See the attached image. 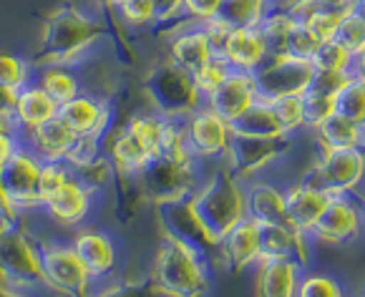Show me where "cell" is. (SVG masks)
<instances>
[{
  "label": "cell",
  "instance_id": "ba28073f",
  "mask_svg": "<svg viewBox=\"0 0 365 297\" xmlns=\"http://www.w3.org/2000/svg\"><path fill=\"white\" fill-rule=\"evenodd\" d=\"M295 136H277V139H264V136H240L235 134L230 144V152L225 157V164L232 169V174L247 184L257 177H264L269 167L279 159H285L292 149Z\"/></svg>",
  "mask_w": 365,
  "mask_h": 297
},
{
  "label": "cell",
  "instance_id": "f907efd6",
  "mask_svg": "<svg viewBox=\"0 0 365 297\" xmlns=\"http://www.w3.org/2000/svg\"><path fill=\"white\" fill-rule=\"evenodd\" d=\"M18 219H21V212H18V207L11 202L8 192L3 189V182H0V229L16 227Z\"/></svg>",
  "mask_w": 365,
  "mask_h": 297
},
{
  "label": "cell",
  "instance_id": "2e32d148",
  "mask_svg": "<svg viewBox=\"0 0 365 297\" xmlns=\"http://www.w3.org/2000/svg\"><path fill=\"white\" fill-rule=\"evenodd\" d=\"M259 262H262V227L245 217L220 242V267L237 275L250 267H257Z\"/></svg>",
  "mask_w": 365,
  "mask_h": 297
},
{
  "label": "cell",
  "instance_id": "be15d7a7",
  "mask_svg": "<svg viewBox=\"0 0 365 297\" xmlns=\"http://www.w3.org/2000/svg\"><path fill=\"white\" fill-rule=\"evenodd\" d=\"M363 297H365V295H363Z\"/></svg>",
  "mask_w": 365,
  "mask_h": 297
},
{
  "label": "cell",
  "instance_id": "d6986e66",
  "mask_svg": "<svg viewBox=\"0 0 365 297\" xmlns=\"http://www.w3.org/2000/svg\"><path fill=\"white\" fill-rule=\"evenodd\" d=\"M262 262H295L307 270L312 262V237L295 224L262 227Z\"/></svg>",
  "mask_w": 365,
  "mask_h": 297
},
{
  "label": "cell",
  "instance_id": "74e56055",
  "mask_svg": "<svg viewBox=\"0 0 365 297\" xmlns=\"http://www.w3.org/2000/svg\"><path fill=\"white\" fill-rule=\"evenodd\" d=\"M31 81H33V73L28 61L18 53H11V51H0V86L18 93Z\"/></svg>",
  "mask_w": 365,
  "mask_h": 297
},
{
  "label": "cell",
  "instance_id": "836d02e7",
  "mask_svg": "<svg viewBox=\"0 0 365 297\" xmlns=\"http://www.w3.org/2000/svg\"><path fill=\"white\" fill-rule=\"evenodd\" d=\"M272 8L274 0H222L220 18L232 28H259Z\"/></svg>",
  "mask_w": 365,
  "mask_h": 297
},
{
  "label": "cell",
  "instance_id": "8fae6325",
  "mask_svg": "<svg viewBox=\"0 0 365 297\" xmlns=\"http://www.w3.org/2000/svg\"><path fill=\"white\" fill-rule=\"evenodd\" d=\"M187 124V141L192 154L202 164H217L225 162L227 152H230V144L235 139V131L227 119H222L215 108H210L207 103L192 111V114L184 119Z\"/></svg>",
  "mask_w": 365,
  "mask_h": 297
},
{
  "label": "cell",
  "instance_id": "6da1fadb",
  "mask_svg": "<svg viewBox=\"0 0 365 297\" xmlns=\"http://www.w3.org/2000/svg\"><path fill=\"white\" fill-rule=\"evenodd\" d=\"M192 207L212 237L222 242L247 217L245 182L225 162H217L192 194Z\"/></svg>",
  "mask_w": 365,
  "mask_h": 297
},
{
  "label": "cell",
  "instance_id": "52a82bcc",
  "mask_svg": "<svg viewBox=\"0 0 365 297\" xmlns=\"http://www.w3.org/2000/svg\"><path fill=\"white\" fill-rule=\"evenodd\" d=\"M0 277L3 285L23 290L46 285L41 247L18 224L0 229Z\"/></svg>",
  "mask_w": 365,
  "mask_h": 297
},
{
  "label": "cell",
  "instance_id": "91938a15",
  "mask_svg": "<svg viewBox=\"0 0 365 297\" xmlns=\"http://www.w3.org/2000/svg\"><path fill=\"white\" fill-rule=\"evenodd\" d=\"M355 11H358L360 16H363V21H365V0H360L358 6H355Z\"/></svg>",
  "mask_w": 365,
  "mask_h": 297
},
{
  "label": "cell",
  "instance_id": "6125c7cd",
  "mask_svg": "<svg viewBox=\"0 0 365 297\" xmlns=\"http://www.w3.org/2000/svg\"><path fill=\"white\" fill-rule=\"evenodd\" d=\"M274 3H277V0H274Z\"/></svg>",
  "mask_w": 365,
  "mask_h": 297
},
{
  "label": "cell",
  "instance_id": "ab89813d",
  "mask_svg": "<svg viewBox=\"0 0 365 297\" xmlns=\"http://www.w3.org/2000/svg\"><path fill=\"white\" fill-rule=\"evenodd\" d=\"M274 114H277L279 124L285 129L287 136H297L302 131H307V121H305V98L302 96H285L272 101Z\"/></svg>",
  "mask_w": 365,
  "mask_h": 297
},
{
  "label": "cell",
  "instance_id": "277c9868",
  "mask_svg": "<svg viewBox=\"0 0 365 297\" xmlns=\"http://www.w3.org/2000/svg\"><path fill=\"white\" fill-rule=\"evenodd\" d=\"M144 91L149 98L151 108L169 119H187L192 111H197L205 96L199 93L194 76L189 71L179 68L174 61H161L146 73Z\"/></svg>",
  "mask_w": 365,
  "mask_h": 297
},
{
  "label": "cell",
  "instance_id": "cb8c5ba5",
  "mask_svg": "<svg viewBox=\"0 0 365 297\" xmlns=\"http://www.w3.org/2000/svg\"><path fill=\"white\" fill-rule=\"evenodd\" d=\"M215 56L210 41H207L205 31L199 23H184L182 28L172 33V41H169V61L179 66V68L189 71V73H197L207 61Z\"/></svg>",
  "mask_w": 365,
  "mask_h": 297
},
{
  "label": "cell",
  "instance_id": "7402d4cb",
  "mask_svg": "<svg viewBox=\"0 0 365 297\" xmlns=\"http://www.w3.org/2000/svg\"><path fill=\"white\" fill-rule=\"evenodd\" d=\"M73 249L83 259L91 277L118 275V249L113 239L101 229H78L73 237Z\"/></svg>",
  "mask_w": 365,
  "mask_h": 297
},
{
  "label": "cell",
  "instance_id": "f1b7e54d",
  "mask_svg": "<svg viewBox=\"0 0 365 297\" xmlns=\"http://www.w3.org/2000/svg\"><path fill=\"white\" fill-rule=\"evenodd\" d=\"M310 134L317 149H365V131L338 111Z\"/></svg>",
  "mask_w": 365,
  "mask_h": 297
},
{
  "label": "cell",
  "instance_id": "7bdbcfd3",
  "mask_svg": "<svg viewBox=\"0 0 365 297\" xmlns=\"http://www.w3.org/2000/svg\"><path fill=\"white\" fill-rule=\"evenodd\" d=\"M335 41H338L353 58L365 53V21L358 11H350L348 16L343 18L338 33H335Z\"/></svg>",
  "mask_w": 365,
  "mask_h": 297
},
{
  "label": "cell",
  "instance_id": "6f0895ef",
  "mask_svg": "<svg viewBox=\"0 0 365 297\" xmlns=\"http://www.w3.org/2000/svg\"><path fill=\"white\" fill-rule=\"evenodd\" d=\"M101 6H106V8H113V11H118V6L124 3V0H98Z\"/></svg>",
  "mask_w": 365,
  "mask_h": 297
},
{
  "label": "cell",
  "instance_id": "1f68e13d",
  "mask_svg": "<svg viewBox=\"0 0 365 297\" xmlns=\"http://www.w3.org/2000/svg\"><path fill=\"white\" fill-rule=\"evenodd\" d=\"M36 83L43 86V91L53 98L58 106L68 103L71 98H76L78 93H83L81 88V78L73 73V68L66 63H46L38 68Z\"/></svg>",
  "mask_w": 365,
  "mask_h": 297
},
{
  "label": "cell",
  "instance_id": "db71d44e",
  "mask_svg": "<svg viewBox=\"0 0 365 297\" xmlns=\"http://www.w3.org/2000/svg\"><path fill=\"white\" fill-rule=\"evenodd\" d=\"M13 103H16V93L0 86V108H13Z\"/></svg>",
  "mask_w": 365,
  "mask_h": 297
},
{
  "label": "cell",
  "instance_id": "8d00e7d4",
  "mask_svg": "<svg viewBox=\"0 0 365 297\" xmlns=\"http://www.w3.org/2000/svg\"><path fill=\"white\" fill-rule=\"evenodd\" d=\"M106 157V144L98 136H76L71 152L66 154V164L73 172H83V169L93 167Z\"/></svg>",
  "mask_w": 365,
  "mask_h": 297
},
{
  "label": "cell",
  "instance_id": "4316f807",
  "mask_svg": "<svg viewBox=\"0 0 365 297\" xmlns=\"http://www.w3.org/2000/svg\"><path fill=\"white\" fill-rule=\"evenodd\" d=\"M73 141H76V134L58 119V116L46 121V124H41L38 129L23 134V144L31 146L43 162H66V154L71 152Z\"/></svg>",
  "mask_w": 365,
  "mask_h": 297
},
{
  "label": "cell",
  "instance_id": "b9f144b4",
  "mask_svg": "<svg viewBox=\"0 0 365 297\" xmlns=\"http://www.w3.org/2000/svg\"><path fill=\"white\" fill-rule=\"evenodd\" d=\"M353 56L338 43V41H325L320 43L317 53L312 56L315 71H330V73H350L353 71Z\"/></svg>",
  "mask_w": 365,
  "mask_h": 297
},
{
  "label": "cell",
  "instance_id": "ac0fdd59",
  "mask_svg": "<svg viewBox=\"0 0 365 297\" xmlns=\"http://www.w3.org/2000/svg\"><path fill=\"white\" fill-rule=\"evenodd\" d=\"M245 197H247V217L257 222L259 227L292 224L290 212H287L285 187L257 177L245 184Z\"/></svg>",
  "mask_w": 365,
  "mask_h": 297
},
{
  "label": "cell",
  "instance_id": "484cf974",
  "mask_svg": "<svg viewBox=\"0 0 365 297\" xmlns=\"http://www.w3.org/2000/svg\"><path fill=\"white\" fill-rule=\"evenodd\" d=\"M13 114L21 126V134L38 129L46 121L58 116V103L43 91V86H38L36 78L28 83L26 88L16 93V103H13Z\"/></svg>",
  "mask_w": 365,
  "mask_h": 297
},
{
  "label": "cell",
  "instance_id": "9a60e30c",
  "mask_svg": "<svg viewBox=\"0 0 365 297\" xmlns=\"http://www.w3.org/2000/svg\"><path fill=\"white\" fill-rule=\"evenodd\" d=\"M96 189H91L78 174H71L66 184H61L58 189L43 202L41 209L48 214L61 227H78L81 222H86L88 214L93 212V202H96Z\"/></svg>",
  "mask_w": 365,
  "mask_h": 297
},
{
  "label": "cell",
  "instance_id": "4fadbf2b",
  "mask_svg": "<svg viewBox=\"0 0 365 297\" xmlns=\"http://www.w3.org/2000/svg\"><path fill=\"white\" fill-rule=\"evenodd\" d=\"M43 280L51 290L68 297H83L91 285V272L73 249V244H43L41 247Z\"/></svg>",
  "mask_w": 365,
  "mask_h": 297
},
{
  "label": "cell",
  "instance_id": "f5cc1de1",
  "mask_svg": "<svg viewBox=\"0 0 365 297\" xmlns=\"http://www.w3.org/2000/svg\"><path fill=\"white\" fill-rule=\"evenodd\" d=\"M0 134H21L13 108H0Z\"/></svg>",
  "mask_w": 365,
  "mask_h": 297
},
{
  "label": "cell",
  "instance_id": "d6a6232c",
  "mask_svg": "<svg viewBox=\"0 0 365 297\" xmlns=\"http://www.w3.org/2000/svg\"><path fill=\"white\" fill-rule=\"evenodd\" d=\"M297 23L300 21H297L287 8L274 3L269 16L264 18V23L259 26V31H262V36H264V43H267L269 58H274V56H287V41H290V33L295 31Z\"/></svg>",
  "mask_w": 365,
  "mask_h": 297
},
{
  "label": "cell",
  "instance_id": "f6af8a7d",
  "mask_svg": "<svg viewBox=\"0 0 365 297\" xmlns=\"http://www.w3.org/2000/svg\"><path fill=\"white\" fill-rule=\"evenodd\" d=\"M322 41L317 38L315 33L305 26V23H297L295 31L290 33V41H287V56L302 61H312V56L317 53Z\"/></svg>",
  "mask_w": 365,
  "mask_h": 297
},
{
  "label": "cell",
  "instance_id": "83f0119b",
  "mask_svg": "<svg viewBox=\"0 0 365 297\" xmlns=\"http://www.w3.org/2000/svg\"><path fill=\"white\" fill-rule=\"evenodd\" d=\"M302 272L295 262H259L255 292L257 297H295Z\"/></svg>",
  "mask_w": 365,
  "mask_h": 297
},
{
  "label": "cell",
  "instance_id": "ee69618b",
  "mask_svg": "<svg viewBox=\"0 0 365 297\" xmlns=\"http://www.w3.org/2000/svg\"><path fill=\"white\" fill-rule=\"evenodd\" d=\"M118 18L129 28H149L156 26V8L154 0H124L118 6Z\"/></svg>",
  "mask_w": 365,
  "mask_h": 297
},
{
  "label": "cell",
  "instance_id": "60d3db41",
  "mask_svg": "<svg viewBox=\"0 0 365 297\" xmlns=\"http://www.w3.org/2000/svg\"><path fill=\"white\" fill-rule=\"evenodd\" d=\"M305 98V121H307V131H315L322 121H328L330 116L338 111V96L333 93H322L315 88H307L302 93Z\"/></svg>",
  "mask_w": 365,
  "mask_h": 297
},
{
  "label": "cell",
  "instance_id": "c3c4849f",
  "mask_svg": "<svg viewBox=\"0 0 365 297\" xmlns=\"http://www.w3.org/2000/svg\"><path fill=\"white\" fill-rule=\"evenodd\" d=\"M222 11V0H184V16L192 23H207Z\"/></svg>",
  "mask_w": 365,
  "mask_h": 297
},
{
  "label": "cell",
  "instance_id": "9f6ffc18",
  "mask_svg": "<svg viewBox=\"0 0 365 297\" xmlns=\"http://www.w3.org/2000/svg\"><path fill=\"white\" fill-rule=\"evenodd\" d=\"M353 73H358V76L365 78V53H360L358 58L353 61Z\"/></svg>",
  "mask_w": 365,
  "mask_h": 297
},
{
  "label": "cell",
  "instance_id": "e575fe53",
  "mask_svg": "<svg viewBox=\"0 0 365 297\" xmlns=\"http://www.w3.org/2000/svg\"><path fill=\"white\" fill-rule=\"evenodd\" d=\"M338 114L350 119L365 131V78L358 73H350L345 86L338 93Z\"/></svg>",
  "mask_w": 365,
  "mask_h": 297
},
{
  "label": "cell",
  "instance_id": "681fc988",
  "mask_svg": "<svg viewBox=\"0 0 365 297\" xmlns=\"http://www.w3.org/2000/svg\"><path fill=\"white\" fill-rule=\"evenodd\" d=\"M202 31H205L207 41H210V46H212V51L222 56V51H225V46H227V38H230V33H232L230 23H227L225 18L217 16V18H212V21L202 23Z\"/></svg>",
  "mask_w": 365,
  "mask_h": 297
},
{
  "label": "cell",
  "instance_id": "7c38bea8",
  "mask_svg": "<svg viewBox=\"0 0 365 297\" xmlns=\"http://www.w3.org/2000/svg\"><path fill=\"white\" fill-rule=\"evenodd\" d=\"M41 172H43V159L26 144L18 146L11 162L0 169L3 189L8 192V197L21 214L31 209H41Z\"/></svg>",
  "mask_w": 365,
  "mask_h": 297
},
{
  "label": "cell",
  "instance_id": "7a4b0ae2",
  "mask_svg": "<svg viewBox=\"0 0 365 297\" xmlns=\"http://www.w3.org/2000/svg\"><path fill=\"white\" fill-rule=\"evenodd\" d=\"M212 262L172 237H164L151 265L149 282L161 297H207L212 282Z\"/></svg>",
  "mask_w": 365,
  "mask_h": 297
},
{
  "label": "cell",
  "instance_id": "f546056e",
  "mask_svg": "<svg viewBox=\"0 0 365 297\" xmlns=\"http://www.w3.org/2000/svg\"><path fill=\"white\" fill-rule=\"evenodd\" d=\"M167 124H169V116L159 114L156 108H151V111H139V114H134L124 126L129 129V134L139 141L141 149L149 154V159H156L164 152Z\"/></svg>",
  "mask_w": 365,
  "mask_h": 297
},
{
  "label": "cell",
  "instance_id": "9c48e42d",
  "mask_svg": "<svg viewBox=\"0 0 365 297\" xmlns=\"http://www.w3.org/2000/svg\"><path fill=\"white\" fill-rule=\"evenodd\" d=\"M156 209H159V222L164 237L184 242L187 247L197 249L199 254H205L212 265L220 267V239L212 237L210 229L202 224V219H199L192 207V197L169 202V204H161Z\"/></svg>",
  "mask_w": 365,
  "mask_h": 297
},
{
  "label": "cell",
  "instance_id": "4dcf8cb0",
  "mask_svg": "<svg viewBox=\"0 0 365 297\" xmlns=\"http://www.w3.org/2000/svg\"><path fill=\"white\" fill-rule=\"evenodd\" d=\"M232 131L240 136H264V139L287 136L274 114L272 101H262V98L255 106H250L237 121H232Z\"/></svg>",
  "mask_w": 365,
  "mask_h": 297
},
{
  "label": "cell",
  "instance_id": "f35d334b",
  "mask_svg": "<svg viewBox=\"0 0 365 297\" xmlns=\"http://www.w3.org/2000/svg\"><path fill=\"white\" fill-rule=\"evenodd\" d=\"M232 66L227 63V58L225 56H220V53H215L210 61H207L202 68L197 71V73H192L194 76V83H197V88H199V93L205 96V101L212 96V93L217 91V88L222 86V83L227 81V76L232 73Z\"/></svg>",
  "mask_w": 365,
  "mask_h": 297
},
{
  "label": "cell",
  "instance_id": "5b68a950",
  "mask_svg": "<svg viewBox=\"0 0 365 297\" xmlns=\"http://www.w3.org/2000/svg\"><path fill=\"white\" fill-rule=\"evenodd\" d=\"M202 172H205L202 162H179V159L161 154V157L151 159L141 172V194L156 207L187 199L199 189V184L205 182Z\"/></svg>",
  "mask_w": 365,
  "mask_h": 297
},
{
  "label": "cell",
  "instance_id": "e0dca14e",
  "mask_svg": "<svg viewBox=\"0 0 365 297\" xmlns=\"http://www.w3.org/2000/svg\"><path fill=\"white\" fill-rule=\"evenodd\" d=\"M111 106L93 93H78L68 103L58 106V119L76 136H98L106 139L111 131Z\"/></svg>",
  "mask_w": 365,
  "mask_h": 297
},
{
  "label": "cell",
  "instance_id": "11a10c76",
  "mask_svg": "<svg viewBox=\"0 0 365 297\" xmlns=\"http://www.w3.org/2000/svg\"><path fill=\"white\" fill-rule=\"evenodd\" d=\"M0 297H31L23 292V287H11V285H0Z\"/></svg>",
  "mask_w": 365,
  "mask_h": 297
},
{
  "label": "cell",
  "instance_id": "603a6c76",
  "mask_svg": "<svg viewBox=\"0 0 365 297\" xmlns=\"http://www.w3.org/2000/svg\"><path fill=\"white\" fill-rule=\"evenodd\" d=\"M222 56L235 71L257 73L264 66V61L269 58V51L259 28H232Z\"/></svg>",
  "mask_w": 365,
  "mask_h": 297
},
{
  "label": "cell",
  "instance_id": "bcb514c9",
  "mask_svg": "<svg viewBox=\"0 0 365 297\" xmlns=\"http://www.w3.org/2000/svg\"><path fill=\"white\" fill-rule=\"evenodd\" d=\"M345 16H348V13H343V11H322V13L310 16L302 23L315 33L322 43H325V41H335V33H338V28H340V23H343Z\"/></svg>",
  "mask_w": 365,
  "mask_h": 297
},
{
  "label": "cell",
  "instance_id": "ffe728a7",
  "mask_svg": "<svg viewBox=\"0 0 365 297\" xmlns=\"http://www.w3.org/2000/svg\"><path fill=\"white\" fill-rule=\"evenodd\" d=\"M259 101V88L255 81V73H245V71H232L227 81L207 98V106L215 108L222 119L232 121L240 119L250 106Z\"/></svg>",
  "mask_w": 365,
  "mask_h": 297
},
{
  "label": "cell",
  "instance_id": "5bb4252c",
  "mask_svg": "<svg viewBox=\"0 0 365 297\" xmlns=\"http://www.w3.org/2000/svg\"><path fill=\"white\" fill-rule=\"evenodd\" d=\"M365 229V209L358 197H333L320 217V222L312 229V242L345 247L353 244Z\"/></svg>",
  "mask_w": 365,
  "mask_h": 297
},
{
  "label": "cell",
  "instance_id": "816d5d0a",
  "mask_svg": "<svg viewBox=\"0 0 365 297\" xmlns=\"http://www.w3.org/2000/svg\"><path fill=\"white\" fill-rule=\"evenodd\" d=\"M23 144V134H0V169L11 162V157Z\"/></svg>",
  "mask_w": 365,
  "mask_h": 297
},
{
  "label": "cell",
  "instance_id": "d4e9b609",
  "mask_svg": "<svg viewBox=\"0 0 365 297\" xmlns=\"http://www.w3.org/2000/svg\"><path fill=\"white\" fill-rule=\"evenodd\" d=\"M103 144H106V157L111 162L113 172L121 179H139L144 167L151 162L149 154L141 149V144L129 134L126 126H121L116 131H108Z\"/></svg>",
  "mask_w": 365,
  "mask_h": 297
},
{
  "label": "cell",
  "instance_id": "680465c9",
  "mask_svg": "<svg viewBox=\"0 0 365 297\" xmlns=\"http://www.w3.org/2000/svg\"><path fill=\"white\" fill-rule=\"evenodd\" d=\"M338 3H343L345 8H355L360 3V0H338Z\"/></svg>",
  "mask_w": 365,
  "mask_h": 297
},
{
  "label": "cell",
  "instance_id": "d590c367",
  "mask_svg": "<svg viewBox=\"0 0 365 297\" xmlns=\"http://www.w3.org/2000/svg\"><path fill=\"white\" fill-rule=\"evenodd\" d=\"M295 297H345V287L340 285L338 277H333L330 272L310 270V267H307L300 277Z\"/></svg>",
  "mask_w": 365,
  "mask_h": 297
},
{
  "label": "cell",
  "instance_id": "3957f363",
  "mask_svg": "<svg viewBox=\"0 0 365 297\" xmlns=\"http://www.w3.org/2000/svg\"><path fill=\"white\" fill-rule=\"evenodd\" d=\"M103 33H106L103 23H98L96 18L76 11V8H63L46 23L43 41H41L43 61L46 63L71 66L73 61L83 58V53L101 38Z\"/></svg>",
  "mask_w": 365,
  "mask_h": 297
},
{
  "label": "cell",
  "instance_id": "94428289",
  "mask_svg": "<svg viewBox=\"0 0 365 297\" xmlns=\"http://www.w3.org/2000/svg\"><path fill=\"white\" fill-rule=\"evenodd\" d=\"M358 202H360V204H363V209H365V187H363V189H360V194H358Z\"/></svg>",
  "mask_w": 365,
  "mask_h": 297
},
{
  "label": "cell",
  "instance_id": "30bf717a",
  "mask_svg": "<svg viewBox=\"0 0 365 297\" xmlns=\"http://www.w3.org/2000/svg\"><path fill=\"white\" fill-rule=\"evenodd\" d=\"M315 66L312 61L292 58V56H274L264 61L262 68L255 73L262 101H277L285 96H302L312 86Z\"/></svg>",
  "mask_w": 365,
  "mask_h": 297
},
{
  "label": "cell",
  "instance_id": "44dd1931",
  "mask_svg": "<svg viewBox=\"0 0 365 297\" xmlns=\"http://www.w3.org/2000/svg\"><path fill=\"white\" fill-rule=\"evenodd\" d=\"M285 199L292 224L297 229H302L305 234H312V229L320 222V217L325 214L333 197L325 189H320L317 184H312L307 177H302L300 182L285 187Z\"/></svg>",
  "mask_w": 365,
  "mask_h": 297
},
{
  "label": "cell",
  "instance_id": "7dc6e473",
  "mask_svg": "<svg viewBox=\"0 0 365 297\" xmlns=\"http://www.w3.org/2000/svg\"><path fill=\"white\" fill-rule=\"evenodd\" d=\"M156 8V26H177L182 28L187 21L184 16V0H154Z\"/></svg>",
  "mask_w": 365,
  "mask_h": 297
},
{
  "label": "cell",
  "instance_id": "8992f818",
  "mask_svg": "<svg viewBox=\"0 0 365 297\" xmlns=\"http://www.w3.org/2000/svg\"><path fill=\"white\" fill-rule=\"evenodd\" d=\"M305 177L330 197H358L365 187V149H317Z\"/></svg>",
  "mask_w": 365,
  "mask_h": 297
}]
</instances>
